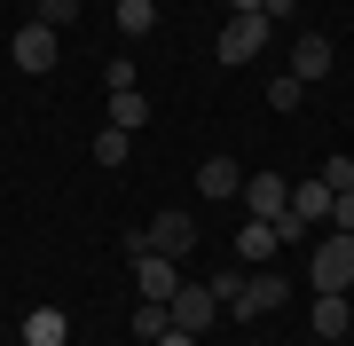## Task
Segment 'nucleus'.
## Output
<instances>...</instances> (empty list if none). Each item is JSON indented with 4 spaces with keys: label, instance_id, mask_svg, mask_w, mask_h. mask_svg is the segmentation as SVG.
<instances>
[{
    "label": "nucleus",
    "instance_id": "20",
    "mask_svg": "<svg viewBox=\"0 0 354 346\" xmlns=\"http://www.w3.org/2000/svg\"><path fill=\"white\" fill-rule=\"evenodd\" d=\"M32 24H48V32H71L79 24V0H39V16Z\"/></svg>",
    "mask_w": 354,
    "mask_h": 346
},
{
    "label": "nucleus",
    "instance_id": "7",
    "mask_svg": "<svg viewBox=\"0 0 354 346\" xmlns=\"http://www.w3.org/2000/svg\"><path fill=\"white\" fill-rule=\"evenodd\" d=\"M134 291H142V299H174V291H181V260L134 252Z\"/></svg>",
    "mask_w": 354,
    "mask_h": 346
},
{
    "label": "nucleus",
    "instance_id": "1",
    "mask_svg": "<svg viewBox=\"0 0 354 346\" xmlns=\"http://www.w3.org/2000/svg\"><path fill=\"white\" fill-rule=\"evenodd\" d=\"M307 283H315V291H346V283H354V236H346V229H323V236H315V252H307Z\"/></svg>",
    "mask_w": 354,
    "mask_h": 346
},
{
    "label": "nucleus",
    "instance_id": "26",
    "mask_svg": "<svg viewBox=\"0 0 354 346\" xmlns=\"http://www.w3.org/2000/svg\"><path fill=\"white\" fill-rule=\"evenodd\" d=\"M158 346H197V338H189V331H165V338H158Z\"/></svg>",
    "mask_w": 354,
    "mask_h": 346
},
{
    "label": "nucleus",
    "instance_id": "28",
    "mask_svg": "<svg viewBox=\"0 0 354 346\" xmlns=\"http://www.w3.org/2000/svg\"><path fill=\"white\" fill-rule=\"evenodd\" d=\"M307 346H323V338H307Z\"/></svg>",
    "mask_w": 354,
    "mask_h": 346
},
{
    "label": "nucleus",
    "instance_id": "9",
    "mask_svg": "<svg viewBox=\"0 0 354 346\" xmlns=\"http://www.w3.org/2000/svg\"><path fill=\"white\" fill-rule=\"evenodd\" d=\"M291 79H299V87L330 79V39L323 32H299V39H291Z\"/></svg>",
    "mask_w": 354,
    "mask_h": 346
},
{
    "label": "nucleus",
    "instance_id": "14",
    "mask_svg": "<svg viewBox=\"0 0 354 346\" xmlns=\"http://www.w3.org/2000/svg\"><path fill=\"white\" fill-rule=\"evenodd\" d=\"M197 189L205 197H236L244 189V166H236V157H205V166H197Z\"/></svg>",
    "mask_w": 354,
    "mask_h": 346
},
{
    "label": "nucleus",
    "instance_id": "27",
    "mask_svg": "<svg viewBox=\"0 0 354 346\" xmlns=\"http://www.w3.org/2000/svg\"><path fill=\"white\" fill-rule=\"evenodd\" d=\"M244 8H260V0H228V16H244Z\"/></svg>",
    "mask_w": 354,
    "mask_h": 346
},
{
    "label": "nucleus",
    "instance_id": "24",
    "mask_svg": "<svg viewBox=\"0 0 354 346\" xmlns=\"http://www.w3.org/2000/svg\"><path fill=\"white\" fill-rule=\"evenodd\" d=\"M330 229H346V236H354V189H339V205H330Z\"/></svg>",
    "mask_w": 354,
    "mask_h": 346
},
{
    "label": "nucleus",
    "instance_id": "11",
    "mask_svg": "<svg viewBox=\"0 0 354 346\" xmlns=\"http://www.w3.org/2000/svg\"><path fill=\"white\" fill-rule=\"evenodd\" d=\"M71 338V315L64 307H32L24 315V346H64Z\"/></svg>",
    "mask_w": 354,
    "mask_h": 346
},
{
    "label": "nucleus",
    "instance_id": "5",
    "mask_svg": "<svg viewBox=\"0 0 354 346\" xmlns=\"http://www.w3.org/2000/svg\"><path fill=\"white\" fill-rule=\"evenodd\" d=\"M8 55H16V71H55V55H64V32H48V24H16V39H8Z\"/></svg>",
    "mask_w": 354,
    "mask_h": 346
},
{
    "label": "nucleus",
    "instance_id": "10",
    "mask_svg": "<svg viewBox=\"0 0 354 346\" xmlns=\"http://www.w3.org/2000/svg\"><path fill=\"white\" fill-rule=\"evenodd\" d=\"M330 205H339V197H330L323 173H315V181H291V213H299L307 229H330Z\"/></svg>",
    "mask_w": 354,
    "mask_h": 346
},
{
    "label": "nucleus",
    "instance_id": "18",
    "mask_svg": "<svg viewBox=\"0 0 354 346\" xmlns=\"http://www.w3.org/2000/svg\"><path fill=\"white\" fill-rule=\"evenodd\" d=\"M127 150H134V134H118V126H102V134H95V166H111V173H118V166H127Z\"/></svg>",
    "mask_w": 354,
    "mask_h": 346
},
{
    "label": "nucleus",
    "instance_id": "2",
    "mask_svg": "<svg viewBox=\"0 0 354 346\" xmlns=\"http://www.w3.org/2000/svg\"><path fill=\"white\" fill-rule=\"evenodd\" d=\"M268 39H276V24H268L260 8H244V16H228V24H221V48H213V55H221V64H236V71H244V64H252V55L268 48Z\"/></svg>",
    "mask_w": 354,
    "mask_h": 346
},
{
    "label": "nucleus",
    "instance_id": "13",
    "mask_svg": "<svg viewBox=\"0 0 354 346\" xmlns=\"http://www.w3.org/2000/svg\"><path fill=\"white\" fill-rule=\"evenodd\" d=\"M268 252H276V220H244V236H236V268H268Z\"/></svg>",
    "mask_w": 354,
    "mask_h": 346
},
{
    "label": "nucleus",
    "instance_id": "4",
    "mask_svg": "<svg viewBox=\"0 0 354 346\" xmlns=\"http://www.w3.org/2000/svg\"><path fill=\"white\" fill-rule=\"evenodd\" d=\"M276 307H291V283L276 276V268H244V291H236V323H252V315H276Z\"/></svg>",
    "mask_w": 354,
    "mask_h": 346
},
{
    "label": "nucleus",
    "instance_id": "19",
    "mask_svg": "<svg viewBox=\"0 0 354 346\" xmlns=\"http://www.w3.org/2000/svg\"><path fill=\"white\" fill-rule=\"evenodd\" d=\"M299 103H307V87H299L291 71H276V79H268V110H299Z\"/></svg>",
    "mask_w": 354,
    "mask_h": 346
},
{
    "label": "nucleus",
    "instance_id": "6",
    "mask_svg": "<svg viewBox=\"0 0 354 346\" xmlns=\"http://www.w3.org/2000/svg\"><path fill=\"white\" fill-rule=\"evenodd\" d=\"M165 315H174V331H189V338H197V331H213V315H221V299L205 291V283H181V291L165 299Z\"/></svg>",
    "mask_w": 354,
    "mask_h": 346
},
{
    "label": "nucleus",
    "instance_id": "8",
    "mask_svg": "<svg viewBox=\"0 0 354 346\" xmlns=\"http://www.w3.org/2000/svg\"><path fill=\"white\" fill-rule=\"evenodd\" d=\"M236 197L252 205V220H276V213H291V181H283V173H252Z\"/></svg>",
    "mask_w": 354,
    "mask_h": 346
},
{
    "label": "nucleus",
    "instance_id": "3",
    "mask_svg": "<svg viewBox=\"0 0 354 346\" xmlns=\"http://www.w3.org/2000/svg\"><path fill=\"white\" fill-rule=\"evenodd\" d=\"M134 252H158V260H189V252H197V220H189V213H158L150 229L134 236Z\"/></svg>",
    "mask_w": 354,
    "mask_h": 346
},
{
    "label": "nucleus",
    "instance_id": "16",
    "mask_svg": "<svg viewBox=\"0 0 354 346\" xmlns=\"http://www.w3.org/2000/svg\"><path fill=\"white\" fill-rule=\"evenodd\" d=\"M118 32H127V39H150L158 32V0H118Z\"/></svg>",
    "mask_w": 354,
    "mask_h": 346
},
{
    "label": "nucleus",
    "instance_id": "17",
    "mask_svg": "<svg viewBox=\"0 0 354 346\" xmlns=\"http://www.w3.org/2000/svg\"><path fill=\"white\" fill-rule=\"evenodd\" d=\"M165 331H174V315H165V299H142V307H134V338H142V346H158Z\"/></svg>",
    "mask_w": 354,
    "mask_h": 346
},
{
    "label": "nucleus",
    "instance_id": "21",
    "mask_svg": "<svg viewBox=\"0 0 354 346\" xmlns=\"http://www.w3.org/2000/svg\"><path fill=\"white\" fill-rule=\"evenodd\" d=\"M205 291H213V299H221V315H228V307H236V291H244V268H221Z\"/></svg>",
    "mask_w": 354,
    "mask_h": 346
},
{
    "label": "nucleus",
    "instance_id": "25",
    "mask_svg": "<svg viewBox=\"0 0 354 346\" xmlns=\"http://www.w3.org/2000/svg\"><path fill=\"white\" fill-rule=\"evenodd\" d=\"M260 16H268V24H291V16H299V0H260Z\"/></svg>",
    "mask_w": 354,
    "mask_h": 346
},
{
    "label": "nucleus",
    "instance_id": "15",
    "mask_svg": "<svg viewBox=\"0 0 354 346\" xmlns=\"http://www.w3.org/2000/svg\"><path fill=\"white\" fill-rule=\"evenodd\" d=\"M111 126H118V134H142V126H150V95H142V87L111 95Z\"/></svg>",
    "mask_w": 354,
    "mask_h": 346
},
{
    "label": "nucleus",
    "instance_id": "23",
    "mask_svg": "<svg viewBox=\"0 0 354 346\" xmlns=\"http://www.w3.org/2000/svg\"><path fill=\"white\" fill-rule=\"evenodd\" d=\"M323 181H330V197L354 189V157H346V150H339V157H323Z\"/></svg>",
    "mask_w": 354,
    "mask_h": 346
},
{
    "label": "nucleus",
    "instance_id": "12",
    "mask_svg": "<svg viewBox=\"0 0 354 346\" xmlns=\"http://www.w3.org/2000/svg\"><path fill=\"white\" fill-rule=\"evenodd\" d=\"M346 323H354L346 291H315V338H323V346H330V338H346Z\"/></svg>",
    "mask_w": 354,
    "mask_h": 346
},
{
    "label": "nucleus",
    "instance_id": "22",
    "mask_svg": "<svg viewBox=\"0 0 354 346\" xmlns=\"http://www.w3.org/2000/svg\"><path fill=\"white\" fill-rule=\"evenodd\" d=\"M102 87L127 95V87H134V55H111V64H102Z\"/></svg>",
    "mask_w": 354,
    "mask_h": 346
}]
</instances>
